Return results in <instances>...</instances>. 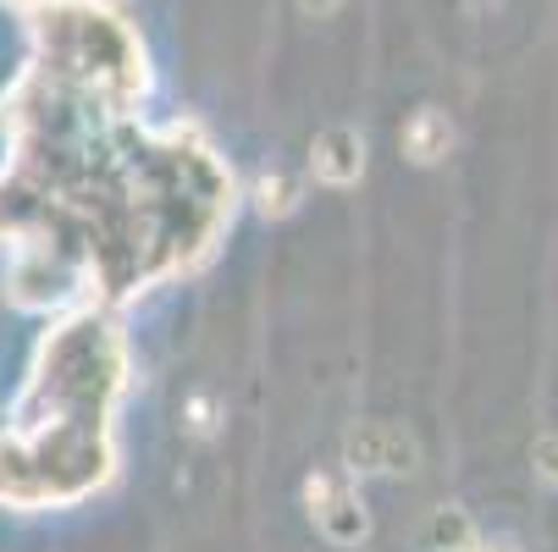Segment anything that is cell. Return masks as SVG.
Listing matches in <instances>:
<instances>
[{
    "label": "cell",
    "instance_id": "obj_1",
    "mask_svg": "<svg viewBox=\"0 0 558 552\" xmlns=\"http://www.w3.org/2000/svg\"><path fill=\"white\" fill-rule=\"evenodd\" d=\"M349 458H354V469H371V476H410L421 453L398 426H365L349 442Z\"/></svg>",
    "mask_w": 558,
    "mask_h": 552
},
{
    "label": "cell",
    "instance_id": "obj_2",
    "mask_svg": "<svg viewBox=\"0 0 558 552\" xmlns=\"http://www.w3.org/2000/svg\"><path fill=\"white\" fill-rule=\"evenodd\" d=\"M310 167H315V177H322L327 188L360 183V172H365V138L354 127H327L322 138H315V149H310Z\"/></svg>",
    "mask_w": 558,
    "mask_h": 552
},
{
    "label": "cell",
    "instance_id": "obj_3",
    "mask_svg": "<svg viewBox=\"0 0 558 552\" xmlns=\"http://www.w3.org/2000/svg\"><path fill=\"white\" fill-rule=\"evenodd\" d=\"M448 149H453V122H448V111L421 106V111L404 122V155H410L415 167H437Z\"/></svg>",
    "mask_w": 558,
    "mask_h": 552
},
{
    "label": "cell",
    "instance_id": "obj_4",
    "mask_svg": "<svg viewBox=\"0 0 558 552\" xmlns=\"http://www.w3.org/2000/svg\"><path fill=\"white\" fill-rule=\"evenodd\" d=\"M315 525L327 530V541L332 547H360L365 541V530H371V514H365V503L349 492V487H338V498L315 514Z\"/></svg>",
    "mask_w": 558,
    "mask_h": 552
},
{
    "label": "cell",
    "instance_id": "obj_5",
    "mask_svg": "<svg viewBox=\"0 0 558 552\" xmlns=\"http://www.w3.org/2000/svg\"><path fill=\"white\" fill-rule=\"evenodd\" d=\"M255 205H260V216L282 221V216L299 210V183L282 177V172H260V177H255Z\"/></svg>",
    "mask_w": 558,
    "mask_h": 552
},
{
    "label": "cell",
    "instance_id": "obj_6",
    "mask_svg": "<svg viewBox=\"0 0 558 552\" xmlns=\"http://www.w3.org/2000/svg\"><path fill=\"white\" fill-rule=\"evenodd\" d=\"M426 541H432V552H464V547L475 541V525H470L464 508H437Z\"/></svg>",
    "mask_w": 558,
    "mask_h": 552
},
{
    "label": "cell",
    "instance_id": "obj_7",
    "mask_svg": "<svg viewBox=\"0 0 558 552\" xmlns=\"http://www.w3.org/2000/svg\"><path fill=\"white\" fill-rule=\"evenodd\" d=\"M189 431L194 437L216 431V398H210V392H194V398H189Z\"/></svg>",
    "mask_w": 558,
    "mask_h": 552
},
{
    "label": "cell",
    "instance_id": "obj_8",
    "mask_svg": "<svg viewBox=\"0 0 558 552\" xmlns=\"http://www.w3.org/2000/svg\"><path fill=\"white\" fill-rule=\"evenodd\" d=\"M536 469H542V481L558 487V437H542L536 442Z\"/></svg>",
    "mask_w": 558,
    "mask_h": 552
},
{
    "label": "cell",
    "instance_id": "obj_9",
    "mask_svg": "<svg viewBox=\"0 0 558 552\" xmlns=\"http://www.w3.org/2000/svg\"><path fill=\"white\" fill-rule=\"evenodd\" d=\"M338 12H343V0H299V17H310V23H327Z\"/></svg>",
    "mask_w": 558,
    "mask_h": 552
},
{
    "label": "cell",
    "instance_id": "obj_10",
    "mask_svg": "<svg viewBox=\"0 0 558 552\" xmlns=\"http://www.w3.org/2000/svg\"><path fill=\"white\" fill-rule=\"evenodd\" d=\"M464 552H514V547H509V541H482V536H475Z\"/></svg>",
    "mask_w": 558,
    "mask_h": 552
}]
</instances>
